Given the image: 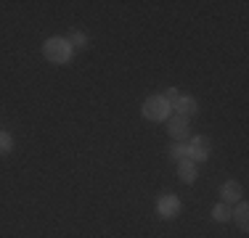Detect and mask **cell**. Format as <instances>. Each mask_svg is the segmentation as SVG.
<instances>
[{
	"label": "cell",
	"mask_w": 249,
	"mask_h": 238,
	"mask_svg": "<svg viewBox=\"0 0 249 238\" xmlns=\"http://www.w3.org/2000/svg\"><path fill=\"white\" fill-rule=\"evenodd\" d=\"M43 53H45V58H48V61L64 64V61H69V56H72V43H69V40H64V37H51L48 43H45Z\"/></svg>",
	"instance_id": "cell-1"
},
{
	"label": "cell",
	"mask_w": 249,
	"mask_h": 238,
	"mask_svg": "<svg viewBox=\"0 0 249 238\" xmlns=\"http://www.w3.org/2000/svg\"><path fill=\"white\" fill-rule=\"evenodd\" d=\"M170 103L164 98H159V95H154L143 103V117L151 119V122H164V119H170Z\"/></svg>",
	"instance_id": "cell-2"
},
{
	"label": "cell",
	"mask_w": 249,
	"mask_h": 238,
	"mask_svg": "<svg viewBox=\"0 0 249 238\" xmlns=\"http://www.w3.org/2000/svg\"><path fill=\"white\" fill-rule=\"evenodd\" d=\"M170 135L178 140V143H183L188 138V117H180V114H175V117H170Z\"/></svg>",
	"instance_id": "cell-3"
},
{
	"label": "cell",
	"mask_w": 249,
	"mask_h": 238,
	"mask_svg": "<svg viewBox=\"0 0 249 238\" xmlns=\"http://www.w3.org/2000/svg\"><path fill=\"white\" fill-rule=\"evenodd\" d=\"M210 156V140L207 138H194L191 140V159L194 162H204Z\"/></svg>",
	"instance_id": "cell-4"
},
{
	"label": "cell",
	"mask_w": 249,
	"mask_h": 238,
	"mask_svg": "<svg viewBox=\"0 0 249 238\" xmlns=\"http://www.w3.org/2000/svg\"><path fill=\"white\" fill-rule=\"evenodd\" d=\"M173 111H178L180 117H188L196 111V101L191 98V95H178V101L173 103Z\"/></svg>",
	"instance_id": "cell-5"
},
{
	"label": "cell",
	"mask_w": 249,
	"mask_h": 238,
	"mask_svg": "<svg viewBox=\"0 0 249 238\" xmlns=\"http://www.w3.org/2000/svg\"><path fill=\"white\" fill-rule=\"evenodd\" d=\"M241 199V186L236 180H228L223 186V201L225 204H233V201H239Z\"/></svg>",
	"instance_id": "cell-6"
},
{
	"label": "cell",
	"mask_w": 249,
	"mask_h": 238,
	"mask_svg": "<svg viewBox=\"0 0 249 238\" xmlns=\"http://www.w3.org/2000/svg\"><path fill=\"white\" fill-rule=\"evenodd\" d=\"M178 209H180V204H178L175 196H164V199L159 201V212H162L164 217H175Z\"/></svg>",
	"instance_id": "cell-7"
},
{
	"label": "cell",
	"mask_w": 249,
	"mask_h": 238,
	"mask_svg": "<svg viewBox=\"0 0 249 238\" xmlns=\"http://www.w3.org/2000/svg\"><path fill=\"white\" fill-rule=\"evenodd\" d=\"M180 180L183 183H194V180H196V167H194L191 159H183V162H180Z\"/></svg>",
	"instance_id": "cell-8"
},
{
	"label": "cell",
	"mask_w": 249,
	"mask_h": 238,
	"mask_svg": "<svg viewBox=\"0 0 249 238\" xmlns=\"http://www.w3.org/2000/svg\"><path fill=\"white\" fill-rule=\"evenodd\" d=\"M170 156H173V159H180V162H183V159H191V143H186V140L178 143L173 151H170Z\"/></svg>",
	"instance_id": "cell-9"
},
{
	"label": "cell",
	"mask_w": 249,
	"mask_h": 238,
	"mask_svg": "<svg viewBox=\"0 0 249 238\" xmlns=\"http://www.w3.org/2000/svg\"><path fill=\"white\" fill-rule=\"evenodd\" d=\"M212 214H215V220H217V222H228V220L233 217V212H231V204H225V201H223V204H217Z\"/></svg>",
	"instance_id": "cell-10"
},
{
	"label": "cell",
	"mask_w": 249,
	"mask_h": 238,
	"mask_svg": "<svg viewBox=\"0 0 249 238\" xmlns=\"http://www.w3.org/2000/svg\"><path fill=\"white\" fill-rule=\"evenodd\" d=\"M11 148H14V138L5 130H0V153H8Z\"/></svg>",
	"instance_id": "cell-11"
},
{
	"label": "cell",
	"mask_w": 249,
	"mask_h": 238,
	"mask_svg": "<svg viewBox=\"0 0 249 238\" xmlns=\"http://www.w3.org/2000/svg\"><path fill=\"white\" fill-rule=\"evenodd\" d=\"M247 204H239V209H236V222H239L241 230H247Z\"/></svg>",
	"instance_id": "cell-12"
},
{
	"label": "cell",
	"mask_w": 249,
	"mask_h": 238,
	"mask_svg": "<svg viewBox=\"0 0 249 238\" xmlns=\"http://www.w3.org/2000/svg\"><path fill=\"white\" fill-rule=\"evenodd\" d=\"M162 98H164V101H167V103H170V109H173V103H175V101H178V90H175V87H170V90H167V93H164V95H162Z\"/></svg>",
	"instance_id": "cell-13"
},
{
	"label": "cell",
	"mask_w": 249,
	"mask_h": 238,
	"mask_svg": "<svg viewBox=\"0 0 249 238\" xmlns=\"http://www.w3.org/2000/svg\"><path fill=\"white\" fill-rule=\"evenodd\" d=\"M69 43H72V45H85V34H82V32H74Z\"/></svg>",
	"instance_id": "cell-14"
}]
</instances>
